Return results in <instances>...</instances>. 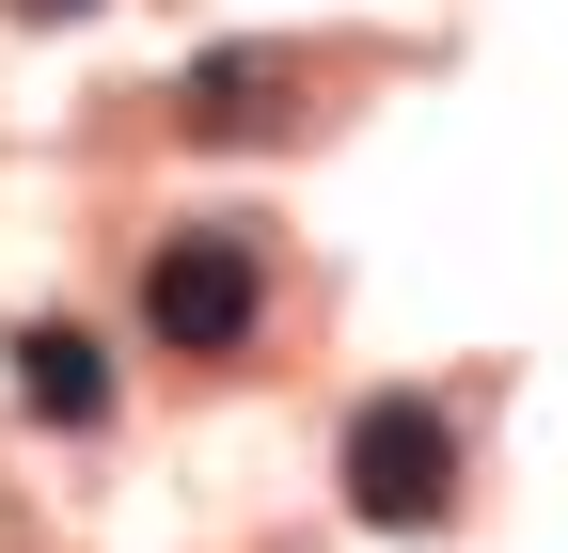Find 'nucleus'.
<instances>
[{
	"label": "nucleus",
	"mask_w": 568,
	"mask_h": 553,
	"mask_svg": "<svg viewBox=\"0 0 568 553\" xmlns=\"http://www.w3.org/2000/svg\"><path fill=\"white\" fill-rule=\"evenodd\" d=\"M253 316H268V253H253L237 222H174L159 253H142V332H159L174 364L253 349Z\"/></svg>",
	"instance_id": "obj_1"
},
{
	"label": "nucleus",
	"mask_w": 568,
	"mask_h": 553,
	"mask_svg": "<svg viewBox=\"0 0 568 553\" xmlns=\"http://www.w3.org/2000/svg\"><path fill=\"white\" fill-rule=\"evenodd\" d=\"M17 395L48 411V428H95V411H111V364H95V332H17Z\"/></svg>",
	"instance_id": "obj_4"
},
{
	"label": "nucleus",
	"mask_w": 568,
	"mask_h": 553,
	"mask_svg": "<svg viewBox=\"0 0 568 553\" xmlns=\"http://www.w3.org/2000/svg\"><path fill=\"white\" fill-rule=\"evenodd\" d=\"M301 95H316V80H301V48H268V32H253V48H205L190 80H174V127H190V143H268Z\"/></svg>",
	"instance_id": "obj_3"
},
{
	"label": "nucleus",
	"mask_w": 568,
	"mask_h": 553,
	"mask_svg": "<svg viewBox=\"0 0 568 553\" xmlns=\"http://www.w3.org/2000/svg\"><path fill=\"white\" fill-rule=\"evenodd\" d=\"M17 17H95V0H17Z\"/></svg>",
	"instance_id": "obj_5"
},
{
	"label": "nucleus",
	"mask_w": 568,
	"mask_h": 553,
	"mask_svg": "<svg viewBox=\"0 0 568 553\" xmlns=\"http://www.w3.org/2000/svg\"><path fill=\"white\" fill-rule=\"evenodd\" d=\"M347 506L364 522H443L458 506V428L426 395H364L347 411Z\"/></svg>",
	"instance_id": "obj_2"
}]
</instances>
